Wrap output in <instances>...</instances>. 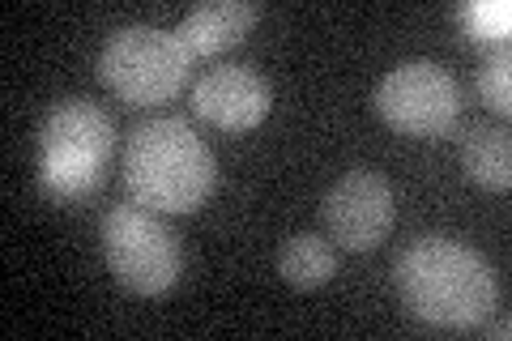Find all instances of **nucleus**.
<instances>
[{
  "label": "nucleus",
  "instance_id": "f257e3e1",
  "mask_svg": "<svg viewBox=\"0 0 512 341\" xmlns=\"http://www.w3.org/2000/svg\"><path fill=\"white\" fill-rule=\"evenodd\" d=\"M397 295L427 329L466 333L487 320L500 299V282L474 248L444 235H427L414 239L397 261Z\"/></svg>",
  "mask_w": 512,
  "mask_h": 341
},
{
  "label": "nucleus",
  "instance_id": "f03ea898",
  "mask_svg": "<svg viewBox=\"0 0 512 341\" xmlns=\"http://www.w3.org/2000/svg\"><path fill=\"white\" fill-rule=\"evenodd\" d=\"M124 188L154 214H192L210 201L218 162L188 120H146L124 137Z\"/></svg>",
  "mask_w": 512,
  "mask_h": 341
},
{
  "label": "nucleus",
  "instance_id": "7ed1b4c3",
  "mask_svg": "<svg viewBox=\"0 0 512 341\" xmlns=\"http://www.w3.org/2000/svg\"><path fill=\"white\" fill-rule=\"evenodd\" d=\"M116 158V124L94 103H60L39 128V184L52 201H82L99 192Z\"/></svg>",
  "mask_w": 512,
  "mask_h": 341
},
{
  "label": "nucleus",
  "instance_id": "20e7f679",
  "mask_svg": "<svg viewBox=\"0 0 512 341\" xmlns=\"http://www.w3.org/2000/svg\"><path fill=\"white\" fill-rule=\"evenodd\" d=\"M192 56L175 30L163 26H124L103 43L99 77L128 107L171 103L188 86Z\"/></svg>",
  "mask_w": 512,
  "mask_h": 341
},
{
  "label": "nucleus",
  "instance_id": "39448f33",
  "mask_svg": "<svg viewBox=\"0 0 512 341\" xmlns=\"http://www.w3.org/2000/svg\"><path fill=\"white\" fill-rule=\"evenodd\" d=\"M103 256L107 269L128 295L154 299L180 282V239L146 205H116L103 214Z\"/></svg>",
  "mask_w": 512,
  "mask_h": 341
},
{
  "label": "nucleus",
  "instance_id": "423d86ee",
  "mask_svg": "<svg viewBox=\"0 0 512 341\" xmlns=\"http://www.w3.org/2000/svg\"><path fill=\"white\" fill-rule=\"evenodd\" d=\"M376 116L402 137H448L461 120V86L436 60H406L376 86Z\"/></svg>",
  "mask_w": 512,
  "mask_h": 341
},
{
  "label": "nucleus",
  "instance_id": "0eeeda50",
  "mask_svg": "<svg viewBox=\"0 0 512 341\" xmlns=\"http://www.w3.org/2000/svg\"><path fill=\"white\" fill-rule=\"evenodd\" d=\"M325 231L338 248L350 252H372L384 243V235L393 231L397 218V201H393V184L376 171H346L338 184L325 192L320 205Z\"/></svg>",
  "mask_w": 512,
  "mask_h": 341
},
{
  "label": "nucleus",
  "instance_id": "6e6552de",
  "mask_svg": "<svg viewBox=\"0 0 512 341\" xmlns=\"http://www.w3.org/2000/svg\"><path fill=\"white\" fill-rule=\"evenodd\" d=\"M269 81L252 64H218L192 86V111L197 120L222 133H248L269 116Z\"/></svg>",
  "mask_w": 512,
  "mask_h": 341
},
{
  "label": "nucleus",
  "instance_id": "1a4fd4ad",
  "mask_svg": "<svg viewBox=\"0 0 512 341\" xmlns=\"http://www.w3.org/2000/svg\"><path fill=\"white\" fill-rule=\"evenodd\" d=\"M261 18V5L252 0H214V5H197L188 18L175 26V35L188 47L192 60H205V56H218L227 47L244 43V35Z\"/></svg>",
  "mask_w": 512,
  "mask_h": 341
},
{
  "label": "nucleus",
  "instance_id": "9d476101",
  "mask_svg": "<svg viewBox=\"0 0 512 341\" xmlns=\"http://www.w3.org/2000/svg\"><path fill=\"white\" fill-rule=\"evenodd\" d=\"M461 171H466L478 188L508 192V184H512V141H508V128L470 124L466 137H461Z\"/></svg>",
  "mask_w": 512,
  "mask_h": 341
},
{
  "label": "nucleus",
  "instance_id": "9b49d317",
  "mask_svg": "<svg viewBox=\"0 0 512 341\" xmlns=\"http://www.w3.org/2000/svg\"><path fill=\"white\" fill-rule=\"evenodd\" d=\"M333 269H338V256H333L329 248V239H320V235H291L282 243V252H278V273L291 286L299 290H316V286H325L333 278Z\"/></svg>",
  "mask_w": 512,
  "mask_h": 341
},
{
  "label": "nucleus",
  "instance_id": "f8f14e48",
  "mask_svg": "<svg viewBox=\"0 0 512 341\" xmlns=\"http://www.w3.org/2000/svg\"><path fill=\"white\" fill-rule=\"evenodd\" d=\"M478 99L483 107H491L495 116H508L512 111V56L508 47H491L483 69H478Z\"/></svg>",
  "mask_w": 512,
  "mask_h": 341
},
{
  "label": "nucleus",
  "instance_id": "ddd939ff",
  "mask_svg": "<svg viewBox=\"0 0 512 341\" xmlns=\"http://www.w3.org/2000/svg\"><path fill=\"white\" fill-rule=\"evenodd\" d=\"M457 22L466 26V35L474 43H487V47H508V26H512V9L504 5H461L457 9Z\"/></svg>",
  "mask_w": 512,
  "mask_h": 341
}]
</instances>
